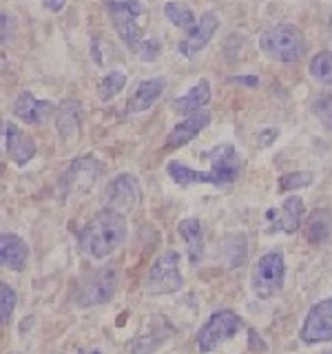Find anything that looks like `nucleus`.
Masks as SVG:
<instances>
[{
	"label": "nucleus",
	"instance_id": "7ed1b4c3",
	"mask_svg": "<svg viewBox=\"0 0 332 354\" xmlns=\"http://www.w3.org/2000/svg\"><path fill=\"white\" fill-rule=\"evenodd\" d=\"M259 47L277 62H297L306 53V38L295 25H275L261 33Z\"/></svg>",
	"mask_w": 332,
	"mask_h": 354
},
{
	"label": "nucleus",
	"instance_id": "ddd939ff",
	"mask_svg": "<svg viewBox=\"0 0 332 354\" xmlns=\"http://www.w3.org/2000/svg\"><path fill=\"white\" fill-rule=\"evenodd\" d=\"M5 149L9 153V158L22 166L33 160V155H36V142L27 133H22L16 124L5 122Z\"/></svg>",
	"mask_w": 332,
	"mask_h": 354
},
{
	"label": "nucleus",
	"instance_id": "2f4dec72",
	"mask_svg": "<svg viewBox=\"0 0 332 354\" xmlns=\"http://www.w3.org/2000/svg\"><path fill=\"white\" fill-rule=\"evenodd\" d=\"M330 354H332V352H330Z\"/></svg>",
	"mask_w": 332,
	"mask_h": 354
},
{
	"label": "nucleus",
	"instance_id": "cd10ccee",
	"mask_svg": "<svg viewBox=\"0 0 332 354\" xmlns=\"http://www.w3.org/2000/svg\"><path fill=\"white\" fill-rule=\"evenodd\" d=\"M107 9H133L136 14H142V3L140 0H102Z\"/></svg>",
	"mask_w": 332,
	"mask_h": 354
},
{
	"label": "nucleus",
	"instance_id": "f3484780",
	"mask_svg": "<svg viewBox=\"0 0 332 354\" xmlns=\"http://www.w3.org/2000/svg\"><path fill=\"white\" fill-rule=\"evenodd\" d=\"M27 243L22 241L18 235H9L5 232L3 237H0V261L3 266L11 270H22L27 266Z\"/></svg>",
	"mask_w": 332,
	"mask_h": 354
},
{
	"label": "nucleus",
	"instance_id": "423d86ee",
	"mask_svg": "<svg viewBox=\"0 0 332 354\" xmlns=\"http://www.w3.org/2000/svg\"><path fill=\"white\" fill-rule=\"evenodd\" d=\"M286 279V261L284 254L279 250L266 252L264 257H259L257 266L252 270V290L257 292V297L268 299L275 292H279L284 288Z\"/></svg>",
	"mask_w": 332,
	"mask_h": 354
},
{
	"label": "nucleus",
	"instance_id": "1a4fd4ad",
	"mask_svg": "<svg viewBox=\"0 0 332 354\" xmlns=\"http://www.w3.org/2000/svg\"><path fill=\"white\" fill-rule=\"evenodd\" d=\"M302 339L304 343H326L332 341V297L319 301L302 326Z\"/></svg>",
	"mask_w": 332,
	"mask_h": 354
},
{
	"label": "nucleus",
	"instance_id": "dca6fc26",
	"mask_svg": "<svg viewBox=\"0 0 332 354\" xmlns=\"http://www.w3.org/2000/svg\"><path fill=\"white\" fill-rule=\"evenodd\" d=\"M208 122H210V115L206 113V111H195L193 115L182 120L180 124L169 133V138H166V147L175 149V147H182V144H188L199 131L206 129Z\"/></svg>",
	"mask_w": 332,
	"mask_h": 354
},
{
	"label": "nucleus",
	"instance_id": "bb28decb",
	"mask_svg": "<svg viewBox=\"0 0 332 354\" xmlns=\"http://www.w3.org/2000/svg\"><path fill=\"white\" fill-rule=\"evenodd\" d=\"M160 51H162V44H160V40H158V38L142 40V42H140V47H138V53H140V58H142L144 62L155 60V58H158V55H160Z\"/></svg>",
	"mask_w": 332,
	"mask_h": 354
},
{
	"label": "nucleus",
	"instance_id": "6ab92c4d",
	"mask_svg": "<svg viewBox=\"0 0 332 354\" xmlns=\"http://www.w3.org/2000/svg\"><path fill=\"white\" fill-rule=\"evenodd\" d=\"M208 102H210V84L208 80H199L186 95L177 97L173 106L175 111H180V113H193V111L204 109Z\"/></svg>",
	"mask_w": 332,
	"mask_h": 354
},
{
	"label": "nucleus",
	"instance_id": "f8f14e48",
	"mask_svg": "<svg viewBox=\"0 0 332 354\" xmlns=\"http://www.w3.org/2000/svg\"><path fill=\"white\" fill-rule=\"evenodd\" d=\"M304 202L299 197H288L282 204V208L268 210V221H270V232L273 230H282V232H295L302 226V217H304Z\"/></svg>",
	"mask_w": 332,
	"mask_h": 354
},
{
	"label": "nucleus",
	"instance_id": "c85d7f7f",
	"mask_svg": "<svg viewBox=\"0 0 332 354\" xmlns=\"http://www.w3.org/2000/svg\"><path fill=\"white\" fill-rule=\"evenodd\" d=\"M230 82L232 84H243V86H257L259 84V80L255 75H232Z\"/></svg>",
	"mask_w": 332,
	"mask_h": 354
},
{
	"label": "nucleus",
	"instance_id": "39448f33",
	"mask_svg": "<svg viewBox=\"0 0 332 354\" xmlns=\"http://www.w3.org/2000/svg\"><path fill=\"white\" fill-rule=\"evenodd\" d=\"M118 283H120V268L116 263H109L104 268L91 272L82 281L80 290L75 295V304L77 306L107 304L113 299V295L118 290Z\"/></svg>",
	"mask_w": 332,
	"mask_h": 354
},
{
	"label": "nucleus",
	"instance_id": "aec40b11",
	"mask_svg": "<svg viewBox=\"0 0 332 354\" xmlns=\"http://www.w3.org/2000/svg\"><path fill=\"white\" fill-rule=\"evenodd\" d=\"M332 235V215L328 210H315L306 224V237L310 243H324Z\"/></svg>",
	"mask_w": 332,
	"mask_h": 354
},
{
	"label": "nucleus",
	"instance_id": "6e6552de",
	"mask_svg": "<svg viewBox=\"0 0 332 354\" xmlns=\"http://www.w3.org/2000/svg\"><path fill=\"white\" fill-rule=\"evenodd\" d=\"M142 199V188L136 175L122 173L116 180H111L107 191H104V202L107 208L118 210V213H124V210L138 206Z\"/></svg>",
	"mask_w": 332,
	"mask_h": 354
},
{
	"label": "nucleus",
	"instance_id": "393cba45",
	"mask_svg": "<svg viewBox=\"0 0 332 354\" xmlns=\"http://www.w3.org/2000/svg\"><path fill=\"white\" fill-rule=\"evenodd\" d=\"M14 308H16V292L11 290L9 283H0V321L3 324H9Z\"/></svg>",
	"mask_w": 332,
	"mask_h": 354
},
{
	"label": "nucleus",
	"instance_id": "9b49d317",
	"mask_svg": "<svg viewBox=\"0 0 332 354\" xmlns=\"http://www.w3.org/2000/svg\"><path fill=\"white\" fill-rule=\"evenodd\" d=\"M98 173H100V164L93 158H77L69 166V171L64 173L62 182L71 193H80L82 195L93 186Z\"/></svg>",
	"mask_w": 332,
	"mask_h": 354
},
{
	"label": "nucleus",
	"instance_id": "4468645a",
	"mask_svg": "<svg viewBox=\"0 0 332 354\" xmlns=\"http://www.w3.org/2000/svg\"><path fill=\"white\" fill-rule=\"evenodd\" d=\"M14 113L27 124H40L53 113V104L49 100H38L33 93L22 91L14 102Z\"/></svg>",
	"mask_w": 332,
	"mask_h": 354
},
{
	"label": "nucleus",
	"instance_id": "0eeeda50",
	"mask_svg": "<svg viewBox=\"0 0 332 354\" xmlns=\"http://www.w3.org/2000/svg\"><path fill=\"white\" fill-rule=\"evenodd\" d=\"M241 328V319L232 310L210 315V319L197 332V346L202 352H213L219 343L228 341Z\"/></svg>",
	"mask_w": 332,
	"mask_h": 354
},
{
	"label": "nucleus",
	"instance_id": "412c9836",
	"mask_svg": "<svg viewBox=\"0 0 332 354\" xmlns=\"http://www.w3.org/2000/svg\"><path fill=\"white\" fill-rule=\"evenodd\" d=\"M164 16L169 18L175 27L180 29H193L197 25V18L193 14L191 7H186L184 3H177V0H173V3H166L164 5Z\"/></svg>",
	"mask_w": 332,
	"mask_h": 354
},
{
	"label": "nucleus",
	"instance_id": "9d476101",
	"mask_svg": "<svg viewBox=\"0 0 332 354\" xmlns=\"http://www.w3.org/2000/svg\"><path fill=\"white\" fill-rule=\"evenodd\" d=\"M219 27V20L213 11H208L202 18H197V25L193 29L186 31V38L180 42V53L182 55H195L197 51H202L206 44L213 38V33Z\"/></svg>",
	"mask_w": 332,
	"mask_h": 354
},
{
	"label": "nucleus",
	"instance_id": "7c9ffc66",
	"mask_svg": "<svg viewBox=\"0 0 332 354\" xmlns=\"http://www.w3.org/2000/svg\"><path fill=\"white\" fill-rule=\"evenodd\" d=\"M330 29H332V20H330Z\"/></svg>",
	"mask_w": 332,
	"mask_h": 354
},
{
	"label": "nucleus",
	"instance_id": "a878e982",
	"mask_svg": "<svg viewBox=\"0 0 332 354\" xmlns=\"http://www.w3.org/2000/svg\"><path fill=\"white\" fill-rule=\"evenodd\" d=\"M313 182V173H288L279 180L282 191H295V188H304Z\"/></svg>",
	"mask_w": 332,
	"mask_h": 354
},
{
	"label": "nucleus",
	"instance_id": "c756f323",
	"mask_svg": "<svg viewBox=\"0 0 332 354\" xmlns=\"http://www.w3.org/2000/svg\"><path fill=\"white\" fill-rule=\"evenodd\" d=\"M66 0H42V5L47 7L49 11H60L64 7Z\"/></svg>",
	"mask_w": 332,
	"mask_h": 354
},
{
	"label": "nucleus",
	"instance_id": "f257e3e1",
	"mask_svg": "<svg viewBox=\"0 0 332 354\" xmlns=\"http://www.w3.org/2000/svg\"><path fill=\"white\" fill-rule=\"evenodd\" d=\"M210 158V171H195L191 166H184L180 162H171L166 166V173L173 177L175 184L180 186H191V184H213V186H224L235 182L241 171V158L239 153L224 144V147H215L213 151L206 153Z\"/></svg>",
	"mask_w": 332,
	"mask_h": 354
},
{
	"label": "nucleus",
	"instance_id": "b1692460",
	"mask_svg": "<svg viewBox=\"0 0 332 354\" xmlns=\"http://www.w3.org/2000/svg\"><path fill=\"white\" fill-rule=\"evenodd\" d=\"M127 84V75L122 73V71H113V73H109L102 82H100V97L102 100H111V97H116L122 88H124Z\"/></svg>",
	"mask_w": 332,
	"mask_h": 354
},
{
	"label": "nucleus",
	"instance_id": "f03ea898",
	"mask_svg": "<svg viewBox=\"0 0 332 354\" xmlns=\"http://www.w3.org/2000/svg\"><path fill=\"white\" fill-rule=\"evenodd\" d=\"M127 239V219L118 210L104 208L102 213L91 217L80 228V248L86 257L104 259L111 252H116Z\"/></svg>",
	"mask_w": 332,
	"mask_h": 354
},
{
	"label": "nucleus",
	"instance_id": "20e7f679",
	"mask_svg": "<svg viewBox=\"0 0 332 354\" xmlns=\"http://www.w3.org/2000/svg\"><path fill=\"white\" fill-rule=\"evenodd\" d=\"M184 286L180 272V254L169 250L153 261L151 270L144 277V292L149 295H169L177 292Z\"/></svg>",
	"mask_w": 332,
	"mask_h": 354
},
{
	"label": "nucleus",
	"instance_id": "5701e85b",
	"mask_svg": "<svg viewBox=\"0 0 332 354\" xmlns=\"http://www.w3.org/2000/svg\"><path fill=\"white\" fill-rule=\"evenodd\" d=\"M310 75L321 84H332V51H321L310 60Z\"/></svg>",
	"mask_w": 332,
	"mask_h": 354
},
{
	"label": "nucleus",
	"instance_id": "2eb2a0df",
	"mask_svg": "<svg viewBox=\"0 0 332 354\" xmlns=\"http://www.w3.org/2000/svg\"><path fill=\"white\" fill-rule=\"evenodd\" d=\"M164 86H166L164 77H151V80L140 82L136 93L129 97L127 113H140V111L151 109L160 100V95L164 93Z\"/></svg>",
	"mask_w": 332,
	"mask_h": 354
},
{
	"label": "nucleus",
	"instance_id": "a211bd4d",
	"mask_svg": "<svg viewBox=\"0 0 332 354\" xmlns=\"http://www.w3.org/2000/svg\"><path fill=\"white\" fill-rule=\"evenodd\" d=\"M177 230H180L182 239L186 241L188 259H191V263H199V259L204 257V232H202V226H199V221L184 219L180 221Z\"/></svg>",
	"mask_w": 332,
	"mask_h": 354
},
{
	"label": "nucleus",
	"instance_id": "4be33fe9",
	"mask_svg": "<svg viewBox=\"0 0 332 354\" xmlns=\"http://www.w3.org/2000/svg\"><path fill=\"white\" fill-rule=\"evenodd\" d=\"M77 124H80V106L75 102L62 104L60 115H58V131L64 138H71L77 133Z\"/></svg>",
	"mask_w": 332,
	"mask_h": 354
}]
</instances>
